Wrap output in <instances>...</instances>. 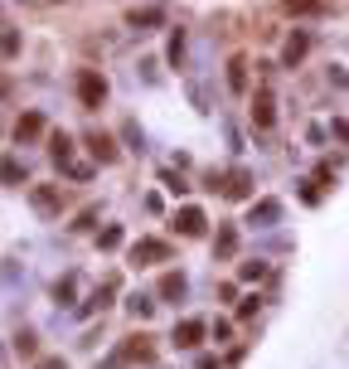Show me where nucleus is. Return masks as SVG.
I'll return each instance as SVG.
<instances>
[{
	"label": "nucleus",
	"mask_w": 349,
	"mask_h": 369,
	"mask_svg": "<svg viewBox=\"0 0 349 369\" xmlns=\"http://www.w3.org/2000/svg\"><path fill=\"white\" fill-rule=\"evenodd\" d=\"M88 146H92V155H97L102 166H112V161H116V141H112L107 131H92V136H88Z\"/></svg>",
	"instance_id": "nucleus-8"
},
{
	"label": "nucleus",
	"mask_w": 349,
	"mask_h": 369,
	"mask_svg": "<svg viewBox=\"0 0 349 369\" xmlns=\"http://www.w3.org/2000/svg\"><path fill=\"white\" fill-rule=\"evenodd\" d=\"M78 102H83L88 112L107 102V78H102L97 68H83V73H78Z\"/></svg>",
	"instance_id": "nucleus-1"
},
{
	"label": "nucleus",
	"mask_w": 349,
	"mask_h": 369,
	"mask_svg": "<svg viewBox=\"0 0 349 369\" xmlns=\"http://www.w3.org/2000/svg\"><path fill=\"white\" fill-rule=\"evenodd\" d=\"M233 248H238V233H233V229H223V233L214 238V253H223V257H228Z\"/></svg>",
	"instance_id": "nucleus-20"
},
{
	"label": "nucleus",
	"mask_w": 349,
	"mask_h": 369,
	"mask_svg": "<svg viewBox=\"0 0 349 369\" xmlns=\"http://www.w3.org/2000/svg\"><path fill=\"white\" fill-rule=\"evenodd\" d=\"M160 296H165V301L185 296V272H165V277H160Z\"/></svg>",
	"instance_id": "nucleus-11"
},
{
	"label": "nucleus",
	"mask_w": 349,
	"mask_h": 369,
	"mask_svg": "<svg viewBox=\"0 0 349 369\" xmlns=\"http://www.w3.org/2000/svg\"><path fill=\"white\" fill-rule=\"evenodd\" d=\"M228 88H233V92H243V88H248V64H243V59H233V64H228Z\"/></svg>",
	"instance_id": "nucleus-13"
},
{
	"label": "nucleus",
	"mask_w": 349,
	"mask_h": 369,
	"mask_svg": "<svg viewBox=\"0 0 349 369\" xmlns=\"http://www.w3.org/2000/svg\"><path fill=\"white\" fill-rule=\"evenodd\" d=\"M15 49H20V34H0V54H5V59H10V54H15Z\"/></svg>",
	"instance_id": "nucleus-26"
},
{
	"label": "nucleus",
	"mask_w": 349,
	"mask_h": 369,
	"mask_svg": "<svg viewBox=\"0 0 349 369\" xmlns=\"http://www.w3.org/2000/svg\"><path fill=\"white\" fill-rule=\"evenodd\" d=\"M165 257H170V243H160V238H141L131 248V262H165Z\"/></svg>",
	"instance_id": "nucleus-4"
},
{
	"label": "nucleus",
	"mask_w": 349,
	"mask_h": 369,
	"mask_svg": "<svg viewBox=\"0 0 349 369\" xmlns=\"http://www.w3.org/2000/svg\"><path fill=\"white\" fill-rule=\"evenodd\" d=\"M199 340H204V321H194V316H190V321L174 326V345H180V350H194Z\"/></svg>",
	"instance_id": "nucleus-7"
},
{
	"label": "nucleus",
	"mask_w": 349,
	"mask_h": 369,
	"mask_svg": "<svg viewBox=\"0 0 349 369\" xmlns=\"http://www.w3.org/2000/svg\"><path fill=\"white\" fill-rule=\"evenodd\" d=\"M127 306H131V316H151V306H155V301H151V296H141V292H136V296H131V301H127Z\"/></svg>",
	"instance_id": "nucleus-23"
},
{
	"label": "nucleus",
	"mask_w": 349,
	"mask_h": 369,
	"mask_svg": "<svg viewBox=\"0 0 349 369\" xmlns=\"http://www.w3.org/2000/svg\"><path fill=\"white\" fill-rule=\"evenodd\" d=\"M97 243H102V248H116V243H122V229H102Z\"/></svg>",
	"instance_id": "nucleus-24"
},
{
	"label": "nucleus",
	"mask_w": 349,
	"mask_h": 369,
	"mask_svg": "<svg viewBox=\"0 0 349 369\" xmlns=\"http://www.w3.org/2000/svg\"><path fill=\"white\" fill-rule=\"evenodd\" d=\"M122 355H127V359H141V364H146V359H151V345H146V335H131Z\"/></svg>",
	"instance_id": "nucleus-16"
},
{
	"label": "nucleus",
	"mask_w": 349,
	"mask_h": 369,
	"mask_svg": "<svg viewBox=\"0 0 349 369\" xmlns=\"http://www.w3.org/2000/svg\"><path fill=\"white\" fill-rule=\"evenodd\" d=\"M204 224H209V219H204V209H194V204H185L180 214H174V229H180L185 238H199V233H204Z\"/></svg>",
	"instance_id": "nucleus-3"
},
{
	"label": "nucleus",
	"mask_w": 349,
	"mask_h": 369,
	"mask_svg": "<svg viewBox=\"0 0 349 369\" xmlns=\"http://www.w3.org/2000/svg\"><path fill=\"white\" fill-rule=\"evenodd\" d=\"M34 369H68V364L58 359V355H39V359H34Z\"/></svg>",
	"instance_id": "nucleus-25"
},
{
	"label": "nucleus",
	"mask_w": 349,
	"mask_h": 369,
	"mask_svg": "<svg viewBox=\"0 0 349 369\" xmlns=\"http://www.w3.org/2000/svg\"><path fill=\"white\" fill-rule=\"evenodd\" d=\"M0 180H5V185H20L25 180V166L15 161V155H10V161H0Z\"/></svg>",
	"instance_id": "nucleus-17"
},
{
	"label": "nucleus",
	"mask_w": 349,
	"mask_h": 369,
	"mask_svg": "<svg viewBox=\"0 0 349 369\" xmlns=\"http://www.w3.org/2000/svg\"><path fill=\"white\" fill-rule=\"evenodd\" d=\"M73 292H78V282H73V277L53 282V301H58V306H68V301H73Z\"/></svg>",
	"instance_id": "nucleus-18"
},
{
	"label": "nucleus",
	"mask_w": 349,
	"mask_h": 369,
	"mask_svg": "<svg viewBox=\"0 0 349 369\" xmlns=\"http://www.w3.org/2000/svg\"><path fill=\"white\" fill-rule=\"evenodd\" d=\"M49 151H53V161H68V155H73V136L68 131H53L49 136Z\"/></svg>",
	"instance_id": "nucleus-12"
},
{
	"label": "nucleus",
	"mask_w": 349,
	"mask_h": 369,
	"mask_svg": "<svg viewBox=\"0 0 349 369\" xmlns=\"http://www.w3.org/2000/svg\"><path fill=\"white\" fill-rule=\"evenodd\" d=\"M34 209H39V214H58V209H64V190H58V185H39L34 190Z\"/></svg>",
	"instance_id": "nucleus-6"
},
{
	"label": "nucleus",
	"mask_w": 349,
	"mask_h": 369,
	"mask_svg": "<svg viewBox=\"0 0 349 369\" xmlns=\"http://www.w3.org/2000/svg\"><path fill=\"white\" fill-rule=\"evenodd\" d=\"M15 350H20L25 359H39V345H34V335H29V331H20V335H15Z\"/></svg>",
	"instance_id": "nucleus-19"
},
{
	"label": "nucleus",
	"mask_w": 349,
	"mask_h": 369,
	"mask_svg": "<svg viewBox=\"0 0 349 369\" xmlns=\"http://www.w3.org/2000/svg\"><path fill=\"white\" fill-rule=\"evenodd\" d=\"M257 219H262V224L281 219V204H276V199H262V204H253V224H257Z\"/></svg>",
	"instance_id": "nucleus-14"
},
{
	"label": "nucleus",
	"mask_w": 349,
	"mask_h": 369,
	"mask_svg": "<svg viewBox=\"0 0 349 369\" xmlns=\"http://www.w3.org/2000/svg\"><path fill=\"white\" fill-rule=\"evenodd\" d=\"M272 122H276V102H272V92H267V88H257V92H253V127H257V131H267Z\"/></svg>",
	"instance_id": "nucleus-2"
},
{
	"label": "nucleus",
	"mask_w": 349,
	"mask_h": 369,
	"mask_svg": "<svg viewBox=\"0 0 349 369\" xmlns=\"http://www.w3.org/2000/svg\"><path fill=\"white\" fill-rule=\"evenodd\" d=\"M267 277V262H243V282H262Z\"/></svg>",
	"instance_id": "nucleus-22"
},
{
	"label": "nucleus",
	"mask_w": 349,
	"mask_h": 369,
	"mask_svg": "<svg viewBox=\"0 0 349 369\" xmlns=\"http://www.w3.org/2000/svg\"><path fill=\"white\" fill-rule=\"evenodd\" d=\"M127 20H131L136 29H146V25H160V20H165V10H155V5H151V10H131Z\"/></svg>",
	"instance_id": "nucleus-15"
},
{
	"label": "nucleus",
	"mask_w": 349,
	"mask_h": 369,
	"mask_svg": "<svg viewBox=\"0 0 349 369\" xmlns=\"http://www.w3.org/2000/svg\"><path fill=\"white\" fill-rule=\"evenodd\" d=\"M238 316L248 321V316H257V296H243V306H238Z\"/></svg>",
	"instance_id": "nucleus-27"
},
{
	"label": "nucleus",
	"mask_w": 349,
	"mask_h": 369,
	"mask_svg": "<svg viewBox=\"0 0 349 369\" xmlns=\"http://www.w3.org/2000/svg\"><path fill=\"white\" fill-rule=\"evenodd\" d=\"M180 59H185V34H180V29H174V34H170V64H174V68H180Z\"/></svg>",
	"instance_id": "nucleus-21"
},
{
	"label": "nucleus",
	"mask_w": 349,
	"mask_h": 369,
	"mask_svg": "<svg viewBox=\"0 0 349 369\" xmlns=\"http://www.w3.org/2000/svg\"><path fill=\"white\" fill-rule=\"evenodd\" d=\"M34 136H44V117L39 112H25L15 122V141H34Z\"/></svg>",
	"instance_id": "nucleus-9"
},
{
	"label": "nucleus",
	"mask_w": 349,
	"mask_h": 369,
	"mask_svg": "<svg viewBox=\"0 0 349 369\" xmlns=\"http://www.w3.org/2000/svg\"><path fill=\"white\" fill-rule=\"evenodd\" d=\"M335 136H344V141H349V122H335Z\"/></svg>",
	"instance_id": "nucleus-28"
},
{
	"label": "nucleus",
	"mask_w": 349,
	"mask_h": 369,
	"mask_svg": "<svg viewBox=\"0 0 349 369\" xmlns=\"http://www.w3.org/2000/svg\"><path fill=\"white\" fill-rule=\"evenodd\" d=\"M223 194H228V199H248V194H253V175H248L243 166L228 170V175H223Z\"/></svg>",
	"instance_id": "nucleus-5"
},
{
	"label": "nucleus",
	"mask_w": 349,
	"mask_h": 369,
	"mask_svg": "<svg viewBox=\"0 0 349 369\" xmlns=\"http://www.w3.org/2000/svg\"><path fill=\"white\" fill-rule=\"evenodd\" d=\"M306 49H311V39H306V34H291V39H286V49H281V64H301V59H306Z\"/></svg>",
	"instance_id": "nucleus-10"
}]
</instances>
